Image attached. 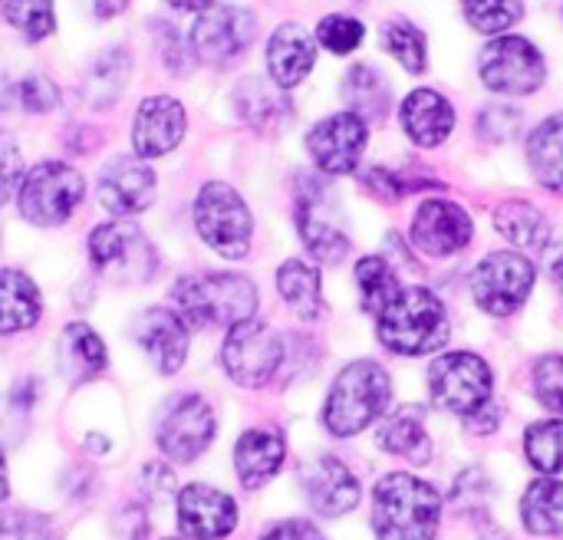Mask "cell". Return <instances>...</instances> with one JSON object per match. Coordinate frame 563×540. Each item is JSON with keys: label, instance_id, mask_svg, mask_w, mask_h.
<instances>
[{"label": "cell", "instance_id": "obj_1", "mask_svg": "<svg viewBox=\"0 0 563 540\" xmlns=\"http://www.w3.org/2000/svg\"><path fill=\"white\" fill-rule=\"evenodd\" d=\"M172 310L185 320V327H238L254 320L257 287L244 274H188L172 287Z\"/></svg>", "mask_w": 563, "mask_h": 540}, {"label": "cell", "instance_id": "obj_2", "mask_svg": "<svg viewBox=\"0 0 563 540\" xmlns=\"http://www.w3.org/2000/svg\"><path fill=\"white\" fill-rule=\"evenodd\" d=\"M442 521L439 492L409 475L389 472L373 492V528L379 540H435Z\"/></svg>", "mask_w": 563, "mask_h": 540}, {"label": "cell", "instance_id": "obj_3", "mask_svg": "<svg viewBox=\"0 0 563 540\" xmlns=\"http://www.w3.org/2000/svg\"><path fill=\"white\" fill-rule=\"evenodd\" d=\"M389 373L376 360H356L333 379L323 406V426L336 439L360 436L389 409Z\"/></svg>", "mask_w": 563, "mask_h": 540}, {"label": "cell", "instance_id": "obj_4", "mask_svg": "<svg viewBox=\"0 0 563 540\" xmlns=\"http://www.w3.org/2000/svg\"><path fill=\"white\" fill-rule=\"evenodd\" d=\"M376 323L379 343L396 356H426L449 340L445 304L426 287H402Z\"/></svg>", "mask_w": 563, "mask_h": 540}, {"label": "cell", "instance_id": "obj_5", "mask_svg": "<svg viewBox=\"0 0 563 540\" xmlns=\"http://www.w3.org/2000/svg\"><path fill=\"white\" fill-rule=\"evenodd\" d=\"M89 261L109 284H145L158 271V254L135 221H106L89 234Z\"/></svg>", "mask_w": 563, "mask_h": 540}, {"label": "cell", "instance_id": "obj_6", "mask_svg": "<svg viewBox=\"0 0 563 540\" xmlns=\"http://www.w3.org/2000/svg\"><path fill=\"white\" fill-rule=\"evenodd\" d=\"M82 195H86V181L73 165L40 162L20 181L16 208H20L23 221H30L36 228H56V224L69 221V214L79 208Z\"/></svg>", "mask_w": 563, "mask_h": 540}, {"label": "cell", "instance_id": "obj_7", "mask_svg": "<svg viewBox=\"0 0 563 540\" xmlns=\"http://www.w3.org/2000/svg\"><path fill=\"white\" fill-rule=\"evenodd\" d=\"M195 228L201 234V241L218 251L221 257H244L251 251V208L244 205V198L224 185V181H208L198 198H195Z\"/></svg>", "mask_w": 563, "mask_h": 540}, {"label": "cell", "instance_id": "obj_8", "mask_svg": "<svg viewBox=\"0 0 563 540\" xmlns=\"http://www.w3.org/2000/svg\"><path fill=\"white\" fill-rule=\"evenodd\" d=\"M492 366L468 350L459 353H442L429 366V393L432 403L445 412L455 416H475L492 403Z\"/></svg>", "mask_w": 563, "mask_h": 540}, {"label": "cell", "instance_id": "obj_9", "mask_svg": "<svg viewBox=\"0 0 563 540\" xmlns=\"http://www.w3.org/2000/svg\"><path fill=\"white\" fill-rule=\"evenodd\" d=\"M221 363H224V373L238 386L261 389L277 376L284 363V340L271 323L244 320L228 330L224 346H221Z\"/></svg>", "mask_w": 563, "mask_h": 540}, {"label": "cell", "instance_id": "obj_10", "mask_svg": "<svg viewBox=\"0 0 563 540\" xmlns=\"http://www.w3.org/2000/svg\"><path fill=\"white\" fill-rule=\"evenodd\" d=\"M538 267L518 251H492L472 274V297L492 317H511L531 297Z\"/></svg>", "mask_w": 563, "mask_h": 540}, {"label": "cell", "instance_id": "obj_11", "mask_svg": "<svg viewBox=\"0 0 563 540\" xmlns=\"http://www.w3.org/2000/svg\"><path fill=\"white\" fill-rule=\"evenodd\" d=\"M482 82L505 96H531L544 86L548 66L538 46L525 36H498L478 56Z\"/></svg>", "mask_w": 563, "mask_h": 540}, {"label": "cell", "instance_id": "obj_12", "mask_svg": "<svg viewBox=\"0 0 563 540\" xmlns=\"http://www.w3.org/2000/svg\"><path fill=\"white\" fill-rule=\"evenodd\" d=\"M297 231H300L307 251L323 264H340L346 257V251H350V234L343 228V214L336 208V198L317 178L300 181V191H297Z\"/></svg>", "mask_w": 563, "mask_h": 540}, {"label": "cell", "instance_id": "obj_13", "mask_svg": "<svg viewBox=\"0 0 563 540\" xmlns=\"http://www.w3.org/2000/svg\"><path fill=\"white\" fill-rule=\"evenodd\" d=\"M214 429H218V422H214V409L208 406V399L178 396L158 416L155 442L165 459L188 465L208 452V445L214 442Z\"/></svg>", "mask_w": 563, "mask_h": 540}, {"label": "cell", "instance_id": "obj_14", "mask_svg": "<svg viewBox=\"0 0 563 540\" xmlns=\"http://www.w3.org/2000/svg\"><path fill=\"white\" fill-rule=\"evenodd\" d=\"M257 36V20L244 7H214L205 10L191 26V49L201 63L228 66L247 53Z\"/></svg>", "mask_w": 563, "mask_h": 540}, {"label": "cell", "instance_id": "obj_15", "mask_svg": "<svg viewBox=\"0 0 563 540\" xmlns=\"http://www.w3.org/2000/svg\"><path fill=\"white\" fill-rule=\"evenodd\" d=\"M369 129L353 112H336L317 122L307 135V152L323 175H350L366 152Z\"/></svg>", "mask_w": 563, "mask_h": 540}, {"label": "cell", "instance_id": "obj_16", "mask_svg": "<svg viewBox=\"0 0 563 540\" xmlns=\"http://www.w3.org/2000/svg\"><path fill=\"white\" fill-rule=\"evenodd\" d=\"M472 218L462 205L445 198H429L412 218V244L429 257H452L472 241Z\"/></svg>", "mask_w": 563, "mask_h": 540}, {"label": "cell", "instance_id": "obj_17", "mask_svg": "<svg viewBox=\"0 0 563 540\" xmlns=\"http://www.w3.org/2000/svg\"><path fill=\"white\" fill-rule=\"evenodd\" d=\"M178 528L188 540H224L238 528V505L211 485H185L178 492Z\"/></svg>", "mask_w": 563, "mask_h": 540}, {"label": "cell", "instance_id": "obj_18", "mask_svg": "<svg viewBox=\"0 0 563 540\" xmlns=\"http://www.w3.org/2000/svg\"><path fill=\"white\" fill-rule=\"evenodd\" d=\"M155 201V172L142 158H115L99 175V205L119 218L139 214Z\"/></svg>", "mask_w": 563, "mask_h": 540}, {"label": "cell", "instance_id": "obj_19", "mask_svg": "<svg viewBox=\"0 0 563 540\" xmlns=\"http://www.w3.org/2000/svg\"><path fill=\"white\" fill-rule=\"evenodd\" d=\"M303 492L320 518H340L360 505V482L336 455H320L303 469Z\"/></svg>", "mask_w": 563, "mask_h": 540}, {"label": "cell", "instance_id": "obj_20", "mask_svg": "<svg viewBox=\"0 0 563 540\" xmlns=\"http://www.w3.org/2000/svg\"><path fill=\"white\" fill-rule=\"evenodd\" d=\"M185 135V109L172 96H148L142 99L132 125V148L139 158L168 155Z\"/></svg>", "mask_w": 563, "mask_h": 540}, {"label": "cell", "instance_id": "obj_21", "mask_svg": "<svg viewBox=\"0 0 563 540\" xmlns=\"http://www.w3.org/2000/svg\"><path fill=\"white\" fill-rule=\"evenodd\" d=\"M132 337L152 356V363L158 366V373L172 376V373H178L185 366V356H188V327H185V320L175 310H168V307L145 310L135 320Z\"/></svg>", "mask_w": 563, "mask_h": 540}, {"label": "cell", "instance_id": "obj_22", "mask_svg": "<svg viewBox=\"0 0 563 540\" xmlns=\"http://www.w3.org/2000/svg\"><path fill=\"white\" fill-rule=\"evenodd\" d=\"M399 119H402L406 135L416 145H422V148L442 145L452 135V129H455V109L435 89H416V92H409L402 99Z\"/></svg>", "mask_w": 563, "mask_h": 540}, {"label": "cell", "instance_id": "obj_23", "mask_svg": "<svg viewBox=\"0 0 563 540\" xmlns=\"http://www.w3.org/2000/svg\"><path fill=\"white\" fill-rule=\"evenodd\" d=\"M317 46L300 23H280L267 43V73L280 89H294L313 69Z\"/></svg>", "mask_w": 563, "mask_h": 540}, {"label": "cell", "instance_id": "obj_24", "mask_svg": "<svg viewBox=\"0 0 563 540\" xmlns=\"http://www.w3.org/2000/svg\"><path fill=\"white\" fill-rule=\"evenodd\" d=\"M287 445L277 429H247L234 445V472L244 488H264L284 465Z\"/></svg>", "mask_w": 563, "mask_h": 540}, {"label": "cell", "instance_id": "obj_25", "mask_svg": "<svg viewBox=\"0 0 563 540\" xmlns=\"http://www.w3.org/2000/svg\"><path fill=\"white\" fill-rule=\"evenodd\" d=\"M376 445L389 455H399L412 465L432 462V439L426 432V409L422 406H399L393 409L376 432Z\"/></svg>", "mask_w": 563, "mask_h": 540}, {"label": "cell", "instance_id": "obj_26", "mask_svg": "<svg viewBox=\"0 0 563 540\" xmlns=\"http://www.w3.org/2000/svg\"><path fill=\"white\" fill-rule=\"evenodd\" d=\"M106 343L86 323H69L59 337V370L73 383H89L106 370Z\"/></svg>", "mask_w": 563, "mask_h": 540}, {"label": "cell", "instance_id": "obj_27", "mask_svg": "<svg viewBox=\"0 0 563 540\" xmlns=\"http://www.w3.org/2000/svg\"><path fill=\"white\" fill-rule=\"evenodd\" d=\"M277 290L284 304L300 317V320H320L327 304H323V277L317 267L303 264L300 257L284 261L277 271Z\"/></svg>", "mask_w": 563, "mask_h": 540}, {"label": "cell", "instance_id": "obj_28", "mask_svg": "<svg viewBox=\"0 0 563 540\" xmlns=\"http://www.w3.org/2000/svg\"><path fill=\"white\" fill-rule=\"evenodd\" d=\"M40 290L23 271H0V337L30 330L40 320Z\"/></svg>", "mask_w": 563, "mask_h": 540}, {"label": "cell", "instance_id": "obj_29", "mask_svg": "<svg viewBox=\"0 0 563 540\" xmlns=\"http://www.w3.org/2000/svg\"><path fill=\"white\" fill-rule=\"evenodd\" d=\"M495 228L501 231V238H508L515 247H525V251H548V241H551V224L544 218V211L531 201H521V198H511V201H501L495 208Z\"/></svg>", "mask_w": 563, "mask_h": 540}, {"label": "cell", "instance_id": "obj_30", "mask_svg": "<svg viewBox=\"0 0 563 540\" xmlns=\"http://www.w3.org/2000/svg\"><path fill=\"white\" fill-rule=\"evenodd\" d=\"M343 99H346L350 112L360 115L363 122L366 119H386L389 102H393V89L379 69H373L369 63H360V66L346 69V76H343Z\"/></svg>", "mask_w": 563, "mask_h": 540}, {"label": "cell", "instance_id": "obj_31", "mask_svg": "<svg viewBox=\"0 0 563 540\" xmlns=\"http://www.w3.org/2000/svg\"><path fill=\"white\" fill-rule=\"evenodd\" d=\"M528 162L534 178L563 195V115L544 119L528 139Z\"/></svg>", "mask_w": 563, "mask_h": 540}, {"label": "cell", "instance_id": "obj_32", "mask_svg": "<svg viewBox=\"0 0 563 540\" xmlns=\"http://www.w3.org/2000/svg\"><path fill=\"white\" fill-rule=\"evenodd\" d=\"M521 521L531 535L551 538L563 531V482L538 478L521 498Z\"/></svg>", "mask_w": 563, "mask_h": 540}, {"label": "cell", "instance_id": "obj_33", "mask_svg": "<svg viewBox=\"0 0 563 540\" xmlns=\"http://www.w3.org/2000/svg\"><path fill=\"white\" fill-rule=\"evenodd\" d=\"M356 287H360V300H363V310L379 317L393 300L396 294L402 290L393 264L379 254H369V257H360L356 261Z\"/></svg>", "mask_w": 563, "mask_h": 540}, {"label": "cell", "instance_id": "obj_34", "mask_svg": "<svg viewBox=\"0 0 563 540\" xmlns=\"http://www.w3.org/2000/svg\"><path fill=\"white\" fill-rule=\"evenodd\" d=\"M238 112L254 129H267V125H277L287 115V102H284L280 92H274L271 82L251 76V79H244L238 86Z\"/></svg>", "mask_w": 563, "mask_h": 540}, {"label": "cell", "instance_id": "obj_35", "mask_svg": "<svg viewBox=\"0 0 563 540\" xmlns=\"http://www.w3.org/2000/svg\"><path fill=\"white\" fill-rule=\"evenodd\" d=\"M525 452L528 462L554 478L563 472V419H548V422H534L525 436Z\"/></svg>", "mask_w": 563, "mask_h": 540}, {"label": "cell", "instance_id": "obj_36", "mask_svg": "<svg viewBox=\"0 0 563 540\" xmlns=\"http://www.w3.org/2000/svg\"><path fill=\"white\" fill-rule=\"evenodd\" d=\"M129 66H132L129 53H122V49L106 53L86 79V99L92 106H109L129 82Z\"/></svg>", "mask_w": 563, "mask_h": 540}, {"label": "cell", "instance_id": "obj_37", "mask_svg": "<svg viewBox=\"0 0 563 540\" xmlns=\"http://www.w3.org/2000/svg\"><path fill=\"white\" fill-rule=\"evenodd\" d=\"M386 49L406 66V73L419 76L426 73V63H429V53H426V33L409 23V20H393L386 26Z\"/></svg>", "mask_w": 563, "mask_h": 540}, {"label": "cell", "instance_id": "obj_38", "mask_svg": "<svg viewBox=\"0 0 563 540\" xmlns=\"http://www.w3.org/2000/svg\"><path fill=\"white\" fill-rule=\"evenodd\" d=\"M465 20L482 33H501L525 16L521 0H462Z\"/></svg>", "mask_w": 563, "mask_h": 540}, {"label": "cell", "instance_id": "obj_39", "mask_svg": "<svg viewBox=\"0 0 563 540\" xmlns=\"http://www.w3.org/2000/svg\"><path fill=\"white\" fill-rule=\"evenodd\" d=\"M7 20H10L30 43H40L43 36H49V33L56 30L53 0H10V3H7Z\"/></svg>", "mask_w": 563, "mask_h": 540}, {"label": "cell", "instance_id": "obj_40", "mask_svg": "<svg viewBox=\"0 0 563 540\" xmlns=\"http://www.w3.org/2000/svg\"><path fill=\"white\" fill-rule=\"evenodd\" d=\"M363 36H366V30H363V23L356 20V16H346V13H330V16H323L320 20V26H317V40H320V46H327L330 53H353L360 43H363Z\"/></svg>", "mask_w": 563, "mask_h": 540}, {"label": "cell", "instance_id": "obj_41", "mask_svg": "<svg viewBox=\"0 0 563 540\" xmlns=\"http://www.w3.org/2000/svg\"><path fill=\"white\" fill-rule=\"evenodd\" d=\"M534 396L544 409L563 416V353H548L534 363Z\"/></svg>", "mask_w": 563, "mask_h": 540}, {"label": "cell", "instance_id": "obj_42", "mask_svg": "<svg viewBox=\"0 0 563 540\" xmlns=\"http://www.w3.org/2000/svg\"><path fill=\"white\" fill-rule=\"evenodd\" d=\"M495 495V485L492 478L482 472V469H468L455 478V488H452V505L465 515H475L482 511Z\"/></svg>", "mask_w": 563, "mask_h": 540}, {"label": "cell", "instance_id": "obj_43", "mask_svg": "<svg viewBox=\"0 0 563 540\" xmlns=\"http://www.w3.org/2000/svg\"><path fill=\"white\" fill-rule=\"evenodd\" d=\"M363 185H366L369 195H376V198H383V201H399V198H406L409 191L426 188V185L409 181L406 175H399V172H393V168H383V165L366 168V172H363Z\"/></svg>", "mask_w": 563, "mask_h": 540}, {"label": "cell", "instance_id": "obj_44", "mask_svg": "<svg viewBox=\"0 0 563 540\" xmlns=\"http://www.w3.org/2000/svg\"><path fill=\"white\" fill-rule=\"evenodd\" d=\"M16 102H20V109H26V112H49V109L59 106V89H56V82H49L46 76L33 73V76H26V79L16 86Z\"/></svg>", "mask_w": 563, "mask_h": 540}, {"label": "cell", "instance_id": "obj_45", "mask_svg": "<svg viewBox=\"0 0 563 540\" xmlns=\"http://www.w3.org/2000/svg\"><path fill=\"white\" fill-rule=\"evenodd\" d=\"M23 181V155L10 132H0V205L10 201L13 191H20Z\"/></svg>", "mask_w": 563, "mask_h": 540}, {"label": "cell", "instance_id": "obj_46", "mask_svg": "<svg viewBox=\"0 0 563 540\" xmlns=\"http://www.w3.org/2000/svg\"><path fill=\"white\" fill-rule=\"evenodd\" d=\"M518 125H521V112L511 109V106H488L478 115V132L488 142H508V139H515L518 135Z\"/></svg>", "mask_w": 563, "mask_h": 540}, {"label": "cell", "instance_id": "obj_47", "mask_svg": "<svg viewBox=\"0 0 563 540\" xmlns=\"http://www.w3.org/2000/svg\"><path fill=\"white\" fill-rule=\"evenodd\" d=\"M142 492H145L148 498H155V502L172 498V495H175V475H172V469L162 465V462L145 465V472H142Z\"/></svg>", "mask_w": 563, "mask_h": 540}, {"label": "cell", "instance_id": "obj_48", "mask_svg": "<svg viewBox=\"0 0 563 540\" xmlns=\"http://www.w3.org/2000/svg\"><path fill=\"white\" fill-rule=\"evenodd\" d=\"M264 540H327L310 521H284L277 528H271Z\"/></svg>", "mask_w": 563, "mask_h": 540}, {"label": "cell", "instance_id": "obj_49", "mask_svg": "<svg viewBox=\"0 0 563 540\" xmlns=\"http://www.w3.org/2000/svg\"><path fill=\"white\" fill-rule=\"evenodd\" d=\"M465 422H468V429H472V432H478V436H492V432L501 426V409H498L495 403H488L485 409H478V412H475V416H468Z\"/></svg>", "mask_w": 563, "mask_h": 540}, {"label": "cell", "instance_id": "obj_50", "mask_svg": "<svg viewBox=\"0 0 563 540\" xmlns=\"http://www.w3.org/2000/svg\"><path fill=\"white\" fill-rule=\"evenodd\" d=\"M82 3H86V10H89L92 20H112L115 13L125 10L129 0H82Z\"/></svg>", "mask_w": 563, "mask_h": 540}, {"label": "cell", "instance_id": "obj_51", "mask_svg": "<svg viewBox=\"0 0 563 540\" xmlns=\"http://www.w3.org/2000/svg\"><path fill=\"white\" fill-rule=\"evenodd\" d=\"M548 271H551V277H554V284H558V290H561L563 297V244L554 247V251H548Z\"/></svg>", "mask_w": 563, "mask_h": 540}, {"label": "cell", "instance_id": "obj_52", "mask_svg": "<svg viewBox=\"0 0 563 540\" xmlns=\"http://www.w3.org/2000/svg\"><path fill=\"white\" fill-rule=\"evenodd\" d=\"M172 7H178V10H205L211 0H168Z\"/></svg>", "mask_w": 563, "mask_h": 540}, {"label": "cell", "instance_id": "obj_53", "mask_svg": "<svg viewBox=\"0 0 563 540\" xmlns=\"http://www.w3.org/2000/svg\"><path fill=\"white\" fill-rule=\"evenodd\" d=\"M7 495H10V478H7V462L0 455V502H7Z\"/></svg>", "mask_w": 563, "mask_h": 540}, {"label": "cell", "instance_id": "obj_54", "mask_svg": "<svg viewBox=\"0 0 563 540\" xmlns=\"http://www.w3.org/2000/svg\"><path fill=\"white\" fill-rule=\"evenodd\" d=\"M482 540H511V538H505L501 531H488V535H485V538H482Z\"/></svg>", "mask_w": 563, "mask_h": 540}, {"label": "cell", "instance_id": "obj_55", "mask_svg": "<svg viewBox=\"0 0 563 540\" xmlns=\"http://www.w3.org/2000/svg\"><path fill=\"white\" fill-rule=\"evenodd\" d=\"M165 540H181V538H165Z\"/></svg>", "mask_w": 563, "mask_h": 540}, {"label": "cell", "instance_id": "obj_56", "mask_svg": "<svg viewBox=\"0 0 563 540\" xmlns=\"http://www.w3.org/2000/svg\"><path fill=\"white\" fill-rule=\"evenodd\" d=\"M0 10H3V3H0Z\"/></svg>", "mask_w": 563, "mask_h": 540}]
</instances>
